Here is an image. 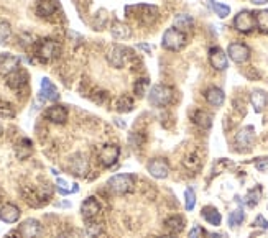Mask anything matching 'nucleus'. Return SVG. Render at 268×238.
<instances>
[{
    "mask_svg": "<svg viewBox=\"0 0 268 238\" xmlns=\"http://www.w3.org/2000/svg\"><path fill=\"white\" fill-rule=\"evenodd\" d=\"M212 9H214V12H216V15L220 17V18H225V17L231 15V7H229V5L212 2Z\"/></svg>",
    "mask_w": 268,
    "mask_h": 238,
    "instance_id": "nucleus-37",
    "label": "nucleus"
},
{
    "mask_svg": "<svg viewBox=\"0 0 268 238\" xmlns=\"http://www.w3.org/2000/svg\"><path fill=\"white\" fill-rule=\"evenodd\" d=\"M253 141H255V130H253V127H244L236 135V146H239V149H250Z\"/></svg>",
    "mask_w": 268,
    "mask_h": 238,
    "instance_id": "nucleus-14",
    "label": "nucleus"
},
{
    "mask_svg": "<svg viewBox=\"0 0 268 238\" xmlns=\"http://www.w3.org/2000/svg\"><path fill=\"white\" fill-rule=\"evenodd\" d=\"M59 238H72L71 233H63V235H59Z\"/></svg>",
    "mask_w": 268,
    "mask_h": 238,
    "instance_id": "nucleus-44",
    "label": "nucleus"
},
{
    "mask_svg": "<svg viewBox=\"0 0 268 238\" xmlns=\"http://www.w3.org/2000/svg\"><path fill=\"white\" fill-rule=\"evenodd\" d=\"M193 17L187 15V13H178L173 20V25H175V28L181 30V31H187L193 28Z\"/></svg>",
    "mask_w": 268,
    "mask_h": 238,
    "instance_id": "nucleus-28",
    "label": "nucleus"
},
{
    "mask_svg": "<svg viewBox=\"0 0 268 238\" xmlns=\"http://www.w3.org/2000/svg\"><path fill=\"white\" fill-rule=\"evenodd\" d=\"M135 108V102L130 97V95H120L116 100V110L120 113H129Z\"/></svg>",
    "mask_w": 268,
    "mask_h": 238,
    "instance_id": "nucleus-27",
    "label": "nucleus"
},
{
    "mask_svg": "<svg viewBox=\"0 0 268 238\" xmlns=\"http://www.w3.org/2000/svg\"><path fill=\"white\" fill-rule=\"evenodd\" d=\"M204 97H206L207 104H209V105L220 107V105L224 104V100H225V94H224L222 89H219V87L212 86V87H209V89L204 91Z\"/></svg>",
    "mask_w": 268,
    "mask_h": 238,
    "instance_id": "nucleus-19",
    "label": "nucleus"
},
{
    "mask_svg": "<svg viewBox=\"0 0 268 238\" xmlns=\"http://www.w3.org/2000/svg\"><path fill=\"white\" fill-rule=\"evenodd\" d=\"M138 48H140V50H143V51H146V53H150V46H148V45H145V43H142V45H138Z\"/></svg>",
    "mask_w": 268,
    "mask_h": 238,
    "instance_id": "nucleus-43",
    "label": "nucleus"
},
{
    "mask_svg": "<svg viewBox=\"0 0 268 238\" xmlns=\"http://www.w3.org/2000/svg\"><path fill=\"white\" fill-rule=\"evenodd\" d=\"M211 238H224V235H217V233H211Z\"/></svg>",
    "mask_w": 268,
    "mask_h": 238,
    "instance_id": "nucleus-45",
    "label": "nucleus"
},
{
    "mask_svg": "<svg viewBox=\"0 0 268 238\" xmlns=\"http://www.w3.org/2000/svg\"><path fill=\"white\" fill-rule=\"evenodd\" d=\"M132 58H133L132 50H129V48H125V46H120V45L112 46L109 53H107V61H109V64L116 67V69H122V67L129 63V59Z\"/></svg>",
    "mask_w": 268,
    "mask_h": 238,
    "instance_id": "nucleus-6",
    "label": "nucleus"
},
{
    "mask_svg": "<svg viewBox=\"0 0 268 238\" xmlns=\"http://www.w3.org/2000/svg\"><path fill=\"white\" fill-rule=\"evenodd\" d=\"M187 43V36L184 31H181L178 28H168L163 33L162 38V46L168 51H181Z\"/></svg>",
    "mask_w": 268,
    "mask_h": 238,
    "instance_id": "nucleus-4",
    "label": "nucleus"
},
{
    "mask_svg": "<svg viewBox=\"0 0 268 238\" xmlns=\"http://www.w3.org/2000/svg\"><path fill=\"white\" fill-rule=\"evenodd\" d=\"M253 225L258 227V228H262V230H268V220L265 219L263 215H257V219H255V222H253Z\"/></svg>",
    "mask_w": 268,
    "mask_h": 238,
    "instance_id": "nucleus-39",
    "label": "nucleus"
},
{
    "mask_svg": "<svg viewBox=\"0 0 268 238\" xmlns=\"http://www.w3.org/2000/svg\"><path fill=\"white\" fill-rule=\"evenodd\" d=\"M100 202L96 199V197H88L83 204H81V215L84 220H91L96 219V217L100 214Z\"/></svg>",
    "mask_w": 268,
    "mask_h": 238,
    "instance_id": "nucleus-15",
    "label": "nucleus"
},
{
    "mask_svg": "<svg viewBox=\"0 0 268 238\" xmlns=\"http://www.w3.org/2000/svg\"><path fill=\"white\" fill-rule=\"evenodd\" d=\"M250 2L255 5H265V4H268V0H250Z\"/></svg>",
    "mask_w": 268,
    "mask_h": 238,
    "instance_id": "nucleus-42",
    "label": "nucleus"
},
{
    "mask_svg": "<svg viewBox=\"0 0 268 238\" xmlns=\"http://www.w3.org/2000/svg\"><path fill=\"white\" fill-rule=\"evenodd\" d=\"M5 238H15V236H12V235H9V236H5Z\"/></svg>",
    "mask_w": 268,
    "mask_h": 238,
    "instance_id": "nucleus-48",
    "label": "nucleus"
},
{
    "mask_svg": "<svg viewBox=\"0 0 268 238\" xmlns=\"http://www.w3.org/2000/svg\"><path fill=\"white\" fill-rule=\"evenodd\" d=\"M20 69V58L13 56V54L4 53L0 54V76H10L12 72Z\"/></svg>",
    "mask_w": 268,
    "mask_h": 238,
    "instance_id": "nucleus-12",
    "label": "nucleus"
},
{
    "mask_svg": "<svg viewBox=\"0 0 268 238\" xmlns=\"http://www.w3.org/2000/svg\"><path fill=\"white\" fill-rule=\"evenodd\" d=\"M234 28L239 33H244V35H249L253 30L257 28V20H255V13H252L250 10H240L236 17H234Z\"/></svg>",
    "mask_w": 268,
    "mask_h": 238,
    "instance_id": "nucleus-5",
    "label": "nucleus"
},
{
    "mask_svg": "<svg viewBox=\"0 0 268 238\" xmlns=\"http://www.w3.org/2000/svg\"><path fill=\"white\" fill-rule=\"evenodd\" d=\"M260 197H262V187L257 186L249 190V194L245 195V204L249 207H255L257 204L260 202Z\"/></svg>",
    "mask_w": 268,
    "mask_h": 238,
    "instance_id": "nucleus-32",
    "label": "nucleus"
},
{
    "mask_svg": "<svg viewBox=\"0 0 268 238\" xmlns=\"http://www.w3.org/2000/svg\"><path fill=\"white\" fill-rule=\"evenodd\" d=\"M227 56H229L234 63L244 64L250 59V48L242 42H232L227 46Z\"/></svg>",
    "mask_w": 268,
    "mask_h": 238,
    "instance_id": "nucleus-7",
    "label": "nucleus"
},
{
    "mask_svg": "<svg viewBox=\"0 0 268 238\" xmlns=\"http://www.w3.org/2000/svg\"><path fill=\"white\" fill-rule=\"evenodd\" d=\"M20 215H22V212H20V209L15 206V204H4L2 207H0V220L5 222V223H15L18 222Z\"/></svg>",
    "mask_w": 268,
    "mask_h": 238,
    "instance_id": "nucleus-18",
    "label": "nucleus"
},
{
    "mask_svg": "<svg viewBox=\"0 0 268 238\" xmlns=\"http://www.w3.org/2000/svg\"><path fill=\"white\" fill-rule=\"evenodd\" d=\"M158 238H175V235H170L168 233V235H163V236H158Z\"/></svg>",
    "mask_w": 268,
    "mask_h": 238,
    "instance_id": "nucleus-46",
    "label": "nucleus"
},
{
    "mask_svg": "<svg viewBox=\"0 0 268 238\" xmlns=\"http://www.w3.org/2000/svg\"><path fill=\"white\" fill-rule=\"evenodd\" d=\"M133 92H135L137 97H145L150 92V81L146 77L137 79L135 84H133Z\"/></svg>",
    "mask_w": 268,
    "mask_h": 238,
    "instance_id": "nucleus-31",
    "label": "nucleus"
},
{
    "mask_svg": "<svg viewBox=\"0 0 268 238\" xmlns=\"http://www.w3.org/2000/svg\"><path fill=\"white\" fill-rule=\"evenodd\" d=\"M146 169H148L150 176H153L155 179H166L170 174V165H168V161L163 158L150 160L148 165H146Z\"/></svg>",
    "mask_w": 268,
    "mask_h": 238,
    "instance_id": "nucleus-10",
    "label": "nucleus"
},
{
    "mask_svg": "<svg viewBox=\"0 0 268 238\" xmlns=\"http://www.w3.org/2000/svg\"><path fill=\"white\" fill-rule=\"evenodd\" d=\"M112 35L116 39H127L132 36L130 26L124 22H113L112 23Z\"/></svg>",
    "mask_w": 268,
    "mask_h": 238,
    "instance_id": "nucleus-26",
    "label": "nucleus"
},
{
    "mask_svg": "<svg viewBox=\"0 0 268 238\" xmlns=\"http://www.w3.org/2000/svg\"><path fill=\"white\" fill-rule=\"evenodd\" d=\"M194 206H196V194L191 187H187L184 190V207L186 210H193Z\"/></svg>",
    "mask_w": 268,
    "mask_h": 238,
    "instance_id": "nucleus-36",
    "label": "nucleus"
},
{
    "mask_svg": "<svg viewBox=\"0 0 268 238\" xmlns=\"http://www.w3.org/2000/svg\"><path fill=\"white\" fill-rule=\"evenodd\" d=\"M211 2H216V0H211Z\"/></svg>",
    "mask_w": 268,
    "mask_h": 238,
    "instance_id": "nucleus-49",
    "label": "nucleus"
},
{
    "mask_svg": "<svg viewBox=\"0 0 268 238\" xmlns=\"http://www.w3.org/2000/svg\"><path fill=\"white\" fill-rule=\"evenodd\" d=\"M2 133H4V127H2V124H0V137H2Z\"/></svg>",
    "mask_w": 268,
    "mask_h": 238,
    "instance_id": "nucleus-47",
    "label": "nucleus"
},
{
    "mask_svg": "<svg viewBox=\"0 0 268 238\" xmlns=\"http://www.w3.org/2000/svg\"><path fill=\"white\" fill-rule=\"evenodd\" d=\"M163 227L170 235H178L183 232V228H184V219L179 215H171L168 219H165Z\"/></svg>",
    "mask_w": 268,
    "mask_h": 238,
    "instance_id": "nucleus-20",
    "label": "nucleus"
},
{
    "mask_svg": "<svg viewBox=\"0 0 268 238\" xmlns=\"http://www.w3.org/2000/svg\"><path fill=\"white\" fill-rule=\"evenodd\" d=\"M102 232H104V227L100 222H97L96 219L86 220V233H88L89 238H97Z\"/></svg>",
    "mask_w": 268,
    "mask_h": 238,
    "instance_id": "nucleus-29",
    "label": "nucleus"
},
{
    "mask_svg": "<svg viewBox=\"0 0 268 238\" xmlns=\"http://www.w3.org/2000/svg\"><path fill=\"white\" fill-rule=\"evenodd\" d=\"M107 187L116 195L130 194L135 189V178L132 174H116L107 181Z\"/></svg>",
    "mask_w": 268,
    "mask_h": 238,
    "instance_id": "nucleus-3",
    "label": "nucleus"
},
{
    "mask_svg": "<svg viewBox=\"0 0 268 238\" xmlns=\"http://www.w3.org/2000/svg\"><path fill=\"white\" fill-rule=\"evenodd\" d=\"M0 113L5 115V117H13V108L7 100L0 97Z\"/></svg>",
    "mask_w": 268,
    "mask_h": 238,
    "instance_id": "nucleus-38",
    "label": "nucleus"
},
{
    "mask_svg": "<svg viewBox=\"0 0 268 238\" xmlns=\"http://www.w3.org/2000/svg\"><path fill=\"white\" fill-rule=\"evenodd\" d=\"M255 168L258 169L260 173L268 171V158H262V160L255 161Z\"/></svg>",
    "mask_w": 268,
    "mask_h": 238,
    "instance_id": "nucleus-40",
    "label": "nucleus"
},
{
    "mask_svg": "<svg viewBox=\"0 0 268 238\" xmlns=\"http://www.w3.org/2000/svg\"><path fill=\"white\" fill-rule=\"evenodd\" d=\"M40 232H42V225L36 219H26L18 225L17 233L20 238H38Z\"/></svg>",
    "mask_w": 268,
    "mask_h": 238,
    "instance_id": "nucleus-11",
    "label": "nucleus"
},
{
    "mask_svg": "<svg viewBox=\"0 0 268 238\" xmlns=\"http://www.w3.org/2000/svg\"><path fill=\"white\" fill-rule=\"evenodd\" d=\"M12 36V28L9 22H0V45H5Z\"/></svg>",
    "mask_w": 268,
    "mask_h": 238,
    "instance_id": "nucleus-35",
    "label": "nucleus"
},
{
    "mask_svg": "<svg viewBox=\"0 0 268 238\" xmlns=\"http://www.w3.org/2000/svg\"><path fill=\"white\" fill-rule=\"evenodd\" d=\"M45 117L48 118L51 124L63 125V124L68 122L69 112H68V108H66L64 105H51L50 108H46Z\"/></svg>",
    "mask_w": 268,
    "mask_h": 238,
    "instance_id": "nucleus-13",
    "label": "nucleus"
},
{
    "mask_svg": "<svg viewBox=\"0 0 268 238\" xmlns=\"http://www.w3.org/2000/svg\"><path fill=\"white\" fill-rule=\"evenodd\" d=\"M40 97H42L43 100H50V102L59 100L58 87L53 84L48 77H43L42 79V84H40Z\"/></svg>",
    "mask_w": 268,
    "mask_h": 238,
    "instance_id": "nucleus-16",
    "label": "nucleus"
},
{
    "mask_svg": "<svg viewBox=\"0 0 268 238\" xmlns=\"http://www.w3.org/2000/svg\"><path fill=\"white\" fill-rule=\"evenodd\" d=\"M193 122L194 125H198L203 130H207V128L212 127V117L204 110H196L193 113Z\"/></svg>",
    "mask_w": 268,
    "mask_h": 238,
    "instance_id": "nucleus-25",
    "label": "nucleus"
},
{
    "mask_svg": "<svg viewBox=\"0 0 268 238\" xmlns=\"http://www.w3.org/2000/svg\"><path fill=\"white\" fill-rule=\"evenodd\" d=\"M120 156V148L117 145H104L99 149L97 160L104 168H112L117 163Z\"/></svg>",
    "mask_w": 268,
    "mask_h": 238,
    "instance_id": "nucleus-8",
    "label": "nucleus"
},
{
    "mask_svg": "<svg viewBox=\"0 0 268 238\" xmlns=\"http://www.w3.org/2000/svg\"><path fill=\"white\" fill-rule=\"evenodd\" d=\"M69 169H71V173L76 176H81V178L86 176V173H88V169H89V163L86 160V156L76 154L69 163Z\"/></svg>",
    "mask_w": 268,
    "mask_h": 238,
    "instance_id": "nucleus-21",
    "label": "nucleus"
},
{
    "mask_svg": "<svg viewBox=\"0 0 268 238\" xmlns=\"http://www.w3.org/2000/svg\"><path fill=\"white\" fill-rule=\"evenodd\" d=\"M201 233H203V230H201V227H193L191 233H189V238H201Z\"/></svg>",
    "mask_w": 268,
    "mask_h": 238,
    "instance_id": "nucleus-41",
    "label": "nucleus"
},
{
    "mask_svg": "<svg viewBox=\"0 0 268 238\" xmlns=\"http://www.w3.org/2000/svg\"><path fill=\"white\" fill-rule=\"evenodd\" d=\"M15 151H17V156H18L20 160L28 158V156L31 154V151H33V143H31L28 138H23V140L17 145Z\"/></svg>",
    "mask_w": 268,
    "mask_h": 238,
    "instance_id": "nucleus-30",
    "label": "nucleus"
},
{
    "mask_svg": "<svg viewBox=\"0 0 268 238\" xmlns=\"http://www.w3.org/2000/svg\"><path fill=\"white\" fill-rule=\"evenodd\" d=\"M26 84H28V74L23 69H17L15 72H12L10 76H7V86L13 91H20Z\"/></svg>",
    "mask_w": 268,
    "mask_h": 238,
    "instance_id": "nucleus-17",
    "label": "nucleus"
},
{
    "mask_svg": "<svg viewBox=\"0 0 268 238\" xmlns=\"http://www.w3.org/2000/svg\"><path fill=\"white\" fill-rule=\"evenodd\" d=\"M173 97H175V91H173V87H170V86L155 84L153 87H150L148 102L153 107L163 108L166 105H170L173 102Z\"/></svg>",
    "mask_w": 268,
    "mask_h": 238,
    "instance_id": "nucleus-1",
    "label": "nucleus"
},
{
    "mask_svg": "<svg viewBox=\"0 0 268 238\" xmlns=\"http://www.w3.org/2000/svg\"><path fill=\"white\" fill-rule=\"evenodd\" d=\"M209 64L216 71H225L229 67V56H227V53H224L222 48L212 46L209 50Z\"/></svg>",
    "mask_w": 268,
    "mask_h": 238,
    "instance_id": "nucleus-9",
    "label": "nucleus"
},
{
    "mask_svg": "<svg viewBox=\"0 0 268 238\" xmlns=\"http://www.w3.org/2000/svg\"><path fill=\"white\" fill-rule=\"evenodd\" d=\"M245 220V212L242 209H236V210H232L231 215H229V225L231 227H239V225H242Z\"/></svg>",
    "mask_w": 268,
    "mask_h": 238,
    "instance_id": "nucleus-34",
    "label": "nucleus"
},
{
    "mask_svg": "<svg viewBox=\"0 0 268 238\" xmlns=\"http://www.w3.org/2000/svg\"><path fill=\"white\" fill-rule=\"evenodd\" d=\"M58 10L56 4L53 2V0H38L36 4V13L42 18H48L51 15H55Z\"/></svg>",
    "mask_w": 268,
    "mask_h": 238,
    "instance_id": "nucleus-24",
    "label": "nucleus"
},
{
    "mask_svg": "<svg viewBox=\"0 0 268 238\" xmlns=\"http://www.w3.org/2000/svg\"><path fill=\"white\" fill-rule=\"evenodd\" d=\"M59 53H61V46L51 38H43V39H40V42H36L35 45L36 58L40 61H43V63H50V61L56 59L59 56Z\"/></svg>",
    "mask_w": 268,
    "mask_h": 238,
    "instance_id": "nucleus-2",
    "label": "nucleus"
},
{
    "mask_svg": "<svg viewBox=\"0 0 268 238\" xmlns=\"http://www.w3.org/2000/svg\"><path fill=\"white\" fill-rule=\"evenodd\" d=\"M255 20H257V28L268 35V10H260L255 13Z\"/></svg>",
    "mask_w": 268,
    "mask_h": 238,
    "instance_id": "nucleus-33",
    "label": "nucleus"
},
{
    "mask_svg": "<svg viewBox=\"0 0 268 238\" xmlns=\"http://www.w3.org/2000/svg\"><path fill=\"white\" fill-rule=\"evenodd\" d=\"M250 104H252L253 108H255V112H258V113L263 112L266 104H268V94L262 89L253 91L250 94Z\"/></svg>",
    "mask_w": 268,
    "mask_h": 238,
    "instance_id": "nucleus-23",
    "label": "nucleus"
},
{
    "mask_svg": "<svg viewBox=\"0 0 268 238\" xmlns=\"http://www.w3.org/2000/svg\"><path fill=\"white\" fill-rule=\"evenodd\" d=\"M201 217L209 223V225L212 227H219L220 222H222V215H220V212L212 206H206L203 207V210H201Z\"/></svg>",
    "mask_w": 268,
    "mask_h": 238,
    "instance_id": "nucleus-22",
    "label": "nucleus"
}]
</instances>
